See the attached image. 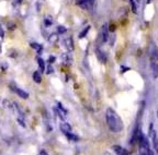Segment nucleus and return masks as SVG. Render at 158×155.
<instances>
[{
    "label": "nucleus",
    "instance_id": "obj_24",
    "mask_svg": "<svg viewBox=\"0 0 158 155\" xmlns=\"http://www.w3.org/2000/svg\"><path fill=\"white\" fill-rule=\"evenodd\" d=\"M55 56H49V58H48V62L49 64H54V61H55Z\"/></svg>",
    "mask_w": 158,
    "mask_h": 155
},
{
    "label": "nucleus",
    "instance_id": "obj_20",
    "mask_svg": "<svg viewBox=\"0 0 158 155\" xmlns=\"http://www.w3.org/2000/svg\"><path fill=\"white\" fill-rule=\"evenodd\" d=\"M57 32L59 34H64V33L67 32V29L65 26H63V25H59V26H57Z\"/></svg>",
    "mask_w": 158,
    "mask_h": 155
},
{
    "label": "nucleus",
    "instance_id": "obj_26",
    "mask_svg": "<svg viewBox=\"0 0 158 155\" xmlns=\"http://www.w3.org/2000/svg\"><path fill=\"white\" fill-rule=\"evenodd\" d=\"M152 2V0H147V3H151Z\"/></svg>",
    "mask_w": 158,
    "mask_h": 155
},
{
    "label": "nucleus",
    "instance_id": "obj_11",
    "mask_svg": "<svg viewBox=\"0 0 158 155\" xmlns=\"http://www.w3.org/2000/svg\"><path fill=\"white\" fill-rule=\"evenodd\" d=\"M151 134H152V140H153L154 148H155L156 152L158 153V138H157V134H156V132L154 130L151 132Z\"/></svg>",
    "mask_w": 158,
    "mask_h": 155
},
{
    "label": "nucleus",
    "instance_id": "obj_18",
    "mask_svg": "<svg viewBox=\"0 0 158 155\" xmlns=\"http://www.w3.org/2000/svg\"><path fill=\"white\" fill-rule=\"evenodd\" d=\"M57 41H58V34H56V33H53L48 36V42L51 44H55V43H57Z\"/></svg>",
    "mask_w": 158,
    "mask_h": 155
},
{
    "label": "nucleus",
    "instance_id": "obj_6",
    "mask_svg": "<svg viewBox=\"0 0 158 155\" xmlns=\"http://www.w3.org/2000/svg\"><path fill=\"white\" fill-rule=\"evenodd\" d=\"M13 91L15 92V93L19 95V97H21V99H29V93H27L25 91H23L22 89H20V87H13Z\"/></svg>",
    "mask_w": 158,
    "mask_h": 155
},
{
    "label": "nucleus",
    "instance_id": "obj_21",
    "mask_svg": "<svg viewBox=\"0 0 158 155\" xmlns=\"http://www.w3.org/2000/svg\"><path fill=\"white\" fill-rule=\"evenodd\" d=\"M17 121H18V123H19V125L21 126V127L25 128V123H24V120H23V117H18Z\"/></svg>",
    "mask_w": 158,
    "mask_h": 155
},
{
    "label": "nucleus",
    "instance_id": "obj_28",
    "mask_svg": "<svg viewBox=\"0 0 158 155\" xmlns=\"http://www.w3.org/2000/svg\"><path fill=\"white\" fill-rule=\"evenodd\" d=\"M157 117H158V110H157Z\"/></svg>",
    "mask_w": 158,
    "mask_h": 155
},
{
    "label": "nucleus",
    "instance_id": "obj_2",
    "mask_svg": "<svg viewBox=\"0 0 158 155\" xmlns=\"http://www.w3.org/2000/svg\"><path fill=\"white\" fill-rule=\"evenodd\" d=\"M109 33H110V30H109L108 27V23H104L101 27V31H100V43L101 44H104L109 41L110 36H109Z\"/></svg>",
    "mask_w": 158,
    "mask_h": 155
},
{
    "label": "nucleus",
    "instance_id": "obj_25",
    "mask_svg": "<svg viewBox=\"0 0 158 155\" xmlns=\"http://www.w3.org/2000/svg\"><path fill=\"white\" fill-rule=\"evenodd\" d=\"M37 155H48V154H47V152H46V151H44V150H41V151H40V153H39V154H37Z\"/></svg>",
    "mask_w": 158,
    "mask_h": 155
},
{
    "label": "nucleus",
    "instance_id": "obj_22",
    "mask_svg": "<svg viewBox=\"0 0 158 155\" xmlns=\"http://www.w3.org/2000/svg\"><path fill=\"white\" fill-rule=\"evenodd\" d=\"M46 69H47L46 73H48V74H51V73H52V72H54V69H53L52 64H48V67H47Z\"/></svg>",
    "mask_w": 158,
    "mask_h": 155
},
{
    "label": "nucleus",
    "instance_id": "obj_14",
    "mask_svg": "<svg viewBox=\"0 0 158 155\" xmlns=\"http://www.w3.org/2000/svg\"><path fill=\"white\" fill-rule=\"evenodd\" d=\"M90 29H91V26H90V25H87V26L85 27L84 30H82L81 32L79 33V35H78L79 38L81 40V38H84V37H86V35L89 33V31H90Z\"/></svg>",
    "mask_w": 158,
    "mask_h": 155
},
{
    "label": "nucleus",
    "instance_id": "obj_3",
    "mask_svg": "<svg viewBox=\"0 0 158 155\" xmlns=\"http://www.w3.org/2000/svg\"><path fill=\"white\" fill-rule=\"evenodd\" d=\"M94 0H79L77 5L79 7H81L82 9H85V10H91L92 7H94Z\"/></svg>",
    "mask_w": 158,
    "mask_h": 155
},
{
    "label": "nucleus",
    "instance_id": "obj_23",
    "mask_svg": "<svg viewBox=\"0 0 158 155\" xmlns=\"http://www.w3.org/2000/svg\"><path fill=\"white\" fill-rule=\"evenodd\" d=\"M0 37H1V38H3V37H5V31H3L1 24H0Z\"/></svg>",
    "mask_w": 158,
    "mask_h": 155
},
{
    "label": "nucleus",
    "instance_id": "obj_19",
    "mask_svg": "<svg viewBox=\"0 0 158 155\" xmlns=\"http://www.w3.org/2000/svg\"><path fill=\"white\" fill-rule=\"evenodd\" d=\"M53 22H54V21H53V19L51 17H46L44 19V24L46 25V26H51V25L53 24Z\"/></svg>",
    "mask_w": 158,
    "mask_h": 155
},
{
    "label": "nucleus",
    "instance_id": "obj_27",
    "mask_svg": "<svg viewBox=\"0 0 158 155\" xmlns=\"http://www.w3.org/2000/svg\"><path fill=\"white\" fill-rule=\"evenodd\" d=\"M103 155H111V154H109V153H104Z\"/></svg>",
    "mask_w": 158,
    "mask_h": 155
},
{
    "label": "nucleus",
    "instance_id": "obj_17",
    "mask_svg": "<svg viewBox=\"0 0 158 155\" xmlns=\"http://www.w3.org/2000/svg\"><path fill=\"white\" fill-rule=\"evenodd\" d=\"M66 138L68 139L69 141H74V142H77V141L79 140V137L76 134H74L73 132H69V133H66Z\"/></svg>",
    "mask_w": 158,
    "mask_h": 155
},
{
    "label": "nucleus",
    "instance_id": "obj_9",
    "mask_svg": "<svg viewBox=\"0 0 158 155\" xmlns=\"http://www.w3.org/2000/svg\"><path fill=\"white\" fill-rule=\"evenodd\" d=\"M59 128H60L62 132H64V134L72 132V127H70V125L67 123V122H62L60 123V126H59Z\"/></svg>",
    "mask_w": 158,
    "mask_h": 155
},
{
    "label": "nucleus",
    "instance_id": "obj_12",
    "mask_svg": "<svg viewBox=\"0 0 158 155\" xmlns=\"http://www.w3.org/2000/svg\"><path fill=\"white\" fill-rule=\"evenodd\" d=\"M62 59L66 64H73V58H72V56H70V54H68V52L63 55Z\"/></svg>",
    "mask_w": 158,
    "mask_h": 155
},
{
    "label": "nucleus",
    "instance_id": "obj_5",
    "mask_svg": "<svg viewBox=\"0 0 158 155\" xmlns=\"http://www.w3.org/2000/svg\"><path fill=\"white\" fill-rule=\"evenodd\" d=\"M151 67H152V71H153V76L155 79L158 78V60L151 59Z\"/></svg>",
    "mask_w": 158,
    "mask_h": 155
},
{
    "label": "nucleus",
    "instance_id": "obj_7",
    "mask_svg": "<svg viewBox=\"0 0 158 155\" xmlns=\"http://www.w3.org/2000/svg\"><path fill=\"white\" fill-rule=\"evenodd\" d=\"M64 45L68 52H73V50H74V40H73L72 37L66 38V40L64 41Z\"/></svg>",
    "mask_w": 158,
    "mask_h": 155
},
{
    "label": "nucleus",
    "instance_id": "obj_15",
    "mask_svg": "<svg viewBox=\"0 0 158 155\" xmlns=\"http://www.w3.org/2000/svg\"><path fill=\"white\" fill-rule=\"evenodd\" d=\"M37 64H39V68H40V70H41V72H44L45 70H46V66H45V62L42 58L37 57Z\"/></svg>",
    "mask_w": 158,
    "mask_h": 155
},
{
    "label": "nucleus",
    "instance_id": "obj_10",
    "mask_svg": "<svg viewBox=\"0 0 158 155\" xmlns=\"http://www.w3.org/2000/svg\"><path fill=\"white\" fill-rule=\"evenodd\" d=\"M130 5H131V9L133 13H137L138 6H139V0H130Z\"/></svg>",
    "mask_w": 158,
    "mask_h": 155
},
{
    "label": "nucleus",
    "instance_id": "obj_1",
    "mask_svg": "<svg viewBox=\"0 0 158 155\" xmlns=\"http://www.w3.org/2000/svg\"><path fill=\"white\" fill-rule=\"evenodd\" d=\"M106 123H108L109 129L114 133H118L123 130V122L122 119L120 118V116L118 115L114 109L108 108L106 111Z\"/></svg>",
    "mask_w": 158,
    "mask_h": 155
},
{
    "label": "nucleus",
    "instance_id": "obj_13",
    "mask_svg": "<svg viewBox=\"0 0 158 155\" xmlns=\"http://www.w3.org/2000/svg\"><path fill=\"white\" fill-rule=\"evenodd\" d=\"M31 47L33 49H35L37 52V54H42L43 52V46L39 43H31Z\"/></svg>",
    "mask_w": 158,
    "mask_h": 155
},
{
    "label": "nucleus",
    "instance_id": "obj_16",
    "mask_svg": "<svg viewBox=\"0 0 158 155\" xmlns=\"http://www.w3.org/2000/svg\"><path fill=\"white\" fill-rule=\"evenodd\" d=\"M33 81L35 83H41L42 82V76H41V73L39 71H34L33 72Z\"/></svg>",
    "mask_w": 158,
    "mask_h": 155
},
{
    "label": "nucleus",
    "instance_id": "obj_4",
    "mask_svg": "<svg viewBox=\"0 0 158 155\" xmlns=\"http://www.w3.org/2000/svg\"><path fill=\"white\" fill-rule=\"evenodd\" d=\"M96 56H97V58H98V60L101 64H106V61H108V58H106V52H102L100 48H96Z\"/></svg>",
    "mask_w": 158,
    "mask_h": 155
},
{
    "label": "nucleus",
    "instance_id": "obj_8",
    "mask_svg": "<svg viewBox=\"0 0 158 155\" xmlns=\"http://www.w3.org/2000/svg\"><path fill=\"white\" fill-rule=\"evenodd\" d=\"M113 150L116 155H128L127 151H126L125 149L122 148V146H120V145H114Z\"/></svg>",
    "mask_w": 158,
    "mask_h": 155
}]
</instances>
